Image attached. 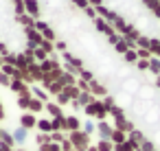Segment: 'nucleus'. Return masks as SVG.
Listing matches in <instances>:
<instances>
[{
	"instance_id": "nucleus-1",
	"label": "nucleus",
	"mask_w": 160,
	"mask_h": 151,
	"mask_svg": "<svg viewBox=\"0 0 160 151\" xmlns=\"http://www.w3.org/2000/svg\"><path fill=\"white\" fill-rule=\"evenodd\" d=\"M0 64L18 83L81 123L97 140L132 149L153 147L108 83L57 40L29 0H0Z\"/></svg>"
},
{
	"instance_id": "nucleus-2",
	"label": "nucleus",
	"mask_w": 160,
	"mask_h": 151,
	"mask_svg": "<svg viewBox=\"0 0 160 151\" xmlns=\"http://www.w3.org/2000/svg\"><path fill=\"white\" fill-rule=\"evenodd\" d=\"M0 90H5L7 94L13 96L16 105L24 112V114H31L35 116L38 120H44L48 125L55 127V131H59L70 144L75 151H86L92 142H94V136L77 120L68 118L59 107L46 103L44 99H40L38 94H33L29 88H24L22 83H18L5 68L0 64Z\"/></svg>"
},
{
	"instance_id": "nucleus-3",
	"label": "nucleus",
	"mask_w": 160,
	"mask_h": 151,
	"mask_svg": "<svg viewBox=\"0 0 160 151\" xmlns=\"http://www.w3.org/2000/svg\"><path fill=\"white\" fill-rule=\"evenodd\" d=\"M13 107H16V101L11 94H7L5 90H0V144H2V138L7 136V127L11 123V116H13Z\"/></svg>"
}]
</instances>
